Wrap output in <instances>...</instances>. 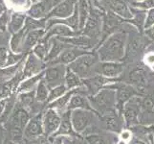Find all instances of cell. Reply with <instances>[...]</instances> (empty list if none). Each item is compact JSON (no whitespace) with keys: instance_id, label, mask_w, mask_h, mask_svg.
Returning a JSON list of instances; mask_svg holds the SVG:
<instances>
[{"instance_id":"12","label":"cell","mask_w":154,"mask_h":144,"mask_svg":"<svg viewBox=\"0 0 154 144\" xmlns=\"http://www.w3.org/2000/svg\"><path fill=\"white\" fill-rule=\"evenodd\" d=\"M61 117L58 115L57 111L55 109H48L44 115L42 116V124H43L44 135L50 136L52 134L55 135V132L58 130L60 125Z\"/></svg>"},{"instance_id":"1","label":"cell","mask_w":154,"mask_h":144,"mask_svg":"<svg viewBox=\"0 0 154 144\" xmlns=\"http://www.w3.org/2000/svg\"><path fill=\"white\" fill-rule=\"evenodd\" d=\"M127 34L124 31H117L100 44L97 54L100 62H121L125 57Z\"/></svg>"},{"instance_id":"3","label":"cell","mask_w":154,"mask_h":144,"mask_svg":"<svg viewBox=\"0 0 154 144\" xmlns=\"http://www.w3.org/2000/svg\"><path fill=\"white\" fill-rule=\"evenodd\" d=\"M100 62L97 53L87 52L85 54L79 57L75 62L70 63L69 69L77 73L82 79H87L95 76V67Z\"/></svg>"},{"instance_id":"37","label":"cell","mask_w":154,"mask_h":144,"mask_svg":"<svg viewBox=\"0 0 154 144\" xmlns=\"http://www.w3.org/2000/svg\"><path fill=\"white\" fill-rule=\"evenodd\" d=\"M48 42H43L40 40L39 43L35 47L34 54L41 61L46 60V57L48 55Z\"/></svg>"},{"instance_id":"7","label":"cell","mask_w":154,"mask_h":144,"mask_svg":"<svg viewBox=\"0 0 154 144\" xmlns=\"http://www.w3.org/2000/svg\"><path fill=\"white\" fill-rule=\"evenodd\" d=\"M141 109V100L137 97L131 98L123 109V116L127 127H134L138 124Z\"/></svg>"},{"instance_id":"14","label":"cell","mask_w":154,"mask_h":144,"mask_svg":"<svg viewBox=\"0 0 154 144\" xmlns=\"http://www.w3.org/2000/svg\"><path fill=\"white\" fill-rule=\"evenodd\" d=\"M44 135L43 124H42V116L40 114L33 117L26 125L24 130V136L28 139L38 138Z\"/></svg>"},{"instance_id":"11","label":"cell","mask_w":154,"mask_h":144,"mask_svg":"<svg viewBox=\"0 0 154 144\" xmlns=\"http://www.w3.org/2000/svg\"><path fill=\"white\" fill-rule=\"evenodd\" d=\"M78 0H64V1L57 4L56 7L53 8L47 14L46 18H57L60 19H64L74 14L76 9Z\"/></svg>"},{"instance_id":"26","label":"cell","mask_w":154,"mask_h":144,"mask_svg":"<svg viewBox=\"0 0 154 144\" xmlns=\"http://www.w3.org/2000/svg\"><path fill=\"white\" fill-rule=\"evenodd\" d=\"M131 12L133 14V18L129 19V20H125L126 22H130L134 26H136V28L138 31L142 33L145 29V22H146V14L145 10H136L134 8H131Z\"/></svg>"},{"instance_id":"15","label":"cell","mask_w":154,"mask_h":144,"mask_svg":"<svg viewBox=\"0 0 154 144\" xmlns=\"http://www.w3.org/2000/svg\"><path fill=\"white\" fill-rule=\"evenodd\" d=\"M109 11L113 12L125 20H129L133 18L130 8L125 2V0H108Z\"/></svg>"},{"instance_id":"13","label":"cell","mask_w":154,"mask_h":144,"mask_svg":"<svg viewBox=\"0 0 154 144\" xmlns=\"http://www.w3.org/2000/svg\"><path fill=\"white\" fill-rule=\"evenodd\" d=\"M87 53L85 50H82L79 49L77 47H73V46H69L66 49H64L61 54L57 57L55 60H53L50 62L51 66H55V65H70L73 62H75L79 57H81L82 55Z\"/></svg>"},{"instance_id":"19","label":"cell","mask_w":154,"mask_h":144,"mask_svg":"<svg viewBox=\"0 0 154 144\" xmlns=\"http://www.w3.org/2000/svg\"><path fill=\"white\" fill-rule=\"evenodd\" d=\"M78 109L92 110L91 105H90L88 100V96H85L78 92V88H77V91L73 94V96L70 99V102H69L67 106V110H74Z\"/></svg>"},{"instance_id":"56","label":"cell","mask_w":154,"mask_h":144,"mask_svg":"<svg viewBox=\"0 0 154 144\" xmlns=\"http://www.w3.org/2000/svg\"><path fill=\"white\" fill-rule=\"evenodd\" d=\"M95 2H98V1H100V0H94Z\"/></svg>"},{"instance_id":"43","label":"cell","mask_w":154,"mask_h":144,"mask_svg":"<svg viewBox=\"0 0 154 144\" xmlns=\"http://www.w3.org/2000/svg\"><path fill=\"white\" fill-rule=\"evenodd\" d=\"M22 54H19V55H14L13 53H11L8 57V61H7V63H6V66H9V65H13V63H15L17 62L21 58H22Z\"/></svg>"},{"instance_id":"25","label":"cell","mask_w":154,"mask_h":144,"mask_svg":"<svg viewBox=\"0 0 154 144\" xmlns=\"http://www.w3.org/2000/svg\"><path fill=\"white\" fill-rule=\"evenodd\" d=\"M127 51L125 52V59L126 60H130L131 58H135L136 56L139 55V53L142 49L143 46V40L139 37H134L132 38L128 42H127Z\"/></svg>"},{"instance_id":"54","label":"cell","mask_w":154,"mask_h":144,"mask_svg":"<svg viewBox=\"0 0 154 144\" xmlns=\"http://www.w3.org/2000/svg\"><path fill=\"white\" fill-rule=\"evenodd\" d=\"M8 144H19V143H17V142H14V141H9Z\"/></svg>"},{"instance_id":"16","label":"cell","mask_w":154,"mask_h":144,"mask_svg":"<svg viewBox=\"0 0 154 144\" xmlns=\"http://www.w3.org/2000/svg\"><path fill=\"white\" fill-rule=\"evenodd\" d=\"M102 119L105 130L113 133L122 132V127H123L124 121H122L121 117L117 114V110L103 114L102 116Z\"/></svg>"},{"instance_id":"20","label":"cell","mask_w":154,"mask_h":144,"mask_svg":"<svg viewBox=\"0 0 154 144\" xmlns=\"http://www.w3.org/2000/svg\"><path fill=\"white\" fill-rule=\"evenodd\" d=\"M30 121V115L26 109L19 107L13 114L10 119V127H17L23 129Z\"/></svg>"},{"instance_id":"22","label":"cell","mask_w":154,"mask_h":144,"mask_svg":"<svg viewBox=\"0 0 154 144\" xmlns=\"http://www.w3.org/2000/svg\"><path fill=\"white\" fill-rule=\"evenodd\" d=\"M71 110H67L61 116L60 125L57 132L54 135V136H75L76 132L74 131V128L71 121Z\"/></svg>"},{"instance_id":"31","label":"cell","mask_w":154,"mask_h":144,"mask_svg":"<svg viewBox=\"0 0 154 144\" xmlns=\"http://www.w3.org/2000/svg\"><path fill=\"white\" fill-rule=\"evenodd\" d=\"M44 74H45V72L42 71V72H40L38 74H36L35 76L28 79L27 81L21 83L20 87L18 88V91H20V92H23V91L24 92H29V91H32V89L34 88V87L35 86V84L38 83V82H39L40 80H42V78H43V76H44Z\"/></svg>"},{"instance_id":"24","label":"cell","mask_w":154,"mask_h":144,"mask_svg":"<svg viewBox=\"0 0 154 144\" xmlns=\"http://www.w3.org/2000/svg\"><path fill=\"white\" fill-rule=\"evenodd\" d=\"M49 42L52 43V47H51L50 51L48 52V55H47V57H46L45 61H47V62H51L53 60H55L57 57H58L61 54V52L63 50L66 49L67 47H69V45L63 43V42L58 40L57 37L56 38L51 39L49 40Z\"/></svg>"},{"instance_id":"34","label":"cell","mask_w":154,"mask_h":144,"mask_svg":"<svg viewBox=\"0 0 154 144\" xmlns=\"http://www.w3.org/2000/svg\"><path fill=\"white\" fill-rule=\"evenodd\" d=\"M34 99H35V92L32 90L29 92H24L19 95L18 101L20 106L24 109H27L34 104Z\"/></svg>"},{"instance_id":"18","label":"cell","mask_w":154,"mask_h":144,"mask_svg":"<svg viewBox=\"0 0 154 144\" xmlns=\"http://www.w3.org/2000/svg\"><path fill=\"white\" fill-rule=\"evenodd\" d=\"M79 32H75L70 27H68L66 25L63 24H55L53 25L51 28L48 29V33L46 34L45 37H43L41 40V41L43 42H48L49 43V39L54 35L58 36V37H74L77 36Z\"/></svg>"},{"instance_id":"45","label":"cell","mask_w":154,"mask_h":144,"mask_svg":"<svg viewBox=\"0 0 154 144\" xmlns=\"http://www.w3.org/2000/svg\"><path fill=\"white\" fill-rule=\"evenodd\" d=\"M121 138L123 141H130V139L132 138V135L131 132L129 130H124L121 132Z\"/></svg>"},{"instance_id":"41","label":"cell","mask_w":154,"mask_h":144,"mask_svg":"<svg viewBox=\"0 0 154 144\" xmlns=\"http://www.w3.org/2000/svg\"><path fill=\"white\" fill-rule=\"evenodd\" d=\"M154 25V8L148 10L146 13V22H145V30H148Z\"/></svg>"},{"instance_id":"2","label":"cell","mask_w":154,"mask_h":144,"mask_svg":"<svg viewBox=\"0 0 154 144\" xmlns=\"http://www.w3.org/2000/svg\"><path fill=\"white\" fill-rule=\"evenodd\" d=\"M88 100L92 110L102 115L117 110L116 91L113 89L103 88L97 94L88 96Z\"/></svg>"},{"instance_id":"29","label":"cell","mask_w":154,"mask_h":144,"mask_svg":"<svg viewBox=\"0 0 154 144\" xmlns=\"http://www.w3.org/2000/svg\"><path fill=\"white\" fill-rule=\"evenodd\" d=\"M49 97V87L47 86L45 80H40L35 91V99L39 103L46 102Z\"/></svg>"},{"instance_id":"35","label":"cell","mask_w":154,"mask_h":144,"mask_svg":"<svg viewBox=\"0 0 154 144\" xmlns=\"http://www.w3.org/2000/svg\"><path fill=\"white\" fill-rule=\"evenodd\" d=\"M27 32L25 28L21 29L19 32L15 33L12 39V41H11V46H12V50L14 52H18L20 51V45H21V41L23 40V37L25 35V33Z\"/></svg>"},{"instance_id":"50","label":"cell","mask_w":154,"mask_h":144,"mask_svg":"<svg viewBox=\"0 0 154 144\" xmlns=\"http://www.w3.org/2000/svg\"><path fill=\"white\" fill-rule=\"evenodd\" d=\"M53 144H63V136H57L53 140Z\"/></svg>"},{"instance_id":"39","label":"cell","mask_w":154,"mask_h":144,"mask_svg":"<svg viewBox=\"0 0 154 144\" xmlns=\"http://www.w3.org/2000/svg\"><path fill=\"white\" fill-rule=\"evenodd\" d=\"M86 142L87 144H108L106 138L98 134H92L86 136Z\"/></svg>"},{"instance_id":"9","label":"cell","mask_w":154,"mask_h":144,"mask_svg":"<svg viewBox=\"0 0 154 144\" xmlns=\"http://www.w3.org/2000/svg\"><path fill=\"white\" fill-rule=\"evenodd\" d=\"M125 70V63L120 62H99L95 67V74L103 75L106 78L120 76Z\"/></svg>"},{"instance_id":"52","label":"cell","mask_w":154,"mask_h":144,"mask_svg":"<svg viewBox=\"0 0 154 144\" xmlns=\"http://www.w3.org/2000/svg\"><path fill=\"white\" fill-rule=\"evenodd\" d=\"M62 1H64V0H51V4L53 7H56L57 4H60Z\"/></svg>"},{"instance_id":"36","label":"cell","mask_w":154,"mask_h":144,"mask_svg":"<svg viewBox=\"0 0 154 144\" xmlns=\"http://www.w3.org/2000/svg\"><path fill=\"white\" fill-rule=\"evenodd\" d=\"M66 91H67V88L65 85H60V86H57L54 88H52L49 93V97H48V100H47V102L50 103L52 101L58 99L60 97H61V96L64 95Z\"/></svg>"},{"instance_id":"51","label":"cell","mask_w":154,"mask_h":144,"mask_svg":"<svg viewBox=\"0 0 154 144\" xmlns=\"http://www.w3.org/2000/svg\"><path fill=\"white\" fill-rule=\"evenodd\" d=\"M6 108V106H5V101L2 100V101H0V116H1L2 113H3V110L4 109Z\"/></svg>"},{"instance_id":"6","label":"cell","mask_w":154,"mask_h":144,"mask_svg":"<svg viewBox=\"0 0 154 144\" xmlns=\"http://www.w3.org/2000/svg\"><path fill=\"white\" fill-rule=\"evenodd\" d=\"M104 88L113 89L116 91V100H117L116 107L120 110H123L125 105L137 94L136 89L131 85L128 84L114 83L112 85H110V86H106Z\"/></svg>"},{"instance_id":"46","label":"cell","mask_w":154,"mask_h":144,"mask_svg":"<svg viewBox=\"0 0 154 144\" xmlns=\"http://www.w3.org/2000/svg\"><path fill=\"white\" fill-rule=\"evenodd\" d=\"M145 62L146 65L154 66V53H148L145 57Z\"/></svg>"},{"instance_id":"28","label":"cell","mask_w":154,"mask_h":144,"mask_svg":"<svg viewBox=\"0 0 154 144\" xmlns=\"http://www.w3.org/2000/svg\"><path fill=\"white\" fill-rule=\"evenodd\" d=\"M82 85L83 83L82 81V78L77 73H75L67 67V71L65 75V86L67 89H75L77 88L82 87Z\"/></svg>"},{"instance_id":"38","label":"cell","mask_w":154,"mask_h":144,"mask_svg":"<svg viewBox=\"0 0 154 144\" xmlns=\"http://www.w3.org/2000/svg\"><path fill=\"white\" fill-rule=\"evenodd\" d=\"M21 65V62H18L17 66H12V67H5V68H1L0 69V77L2 79H8L11 78L12 76H14L15 72L18 70V68Z\"/></svg>"},{"instance_id":"21","label":"cell","mask_w":154,"mask_h":144,"mask_svg":"<svg viewBox=\"0 0 154 144\" xmlns=\"http://www.w3.org/2000/svg\"><path fill=\"white\" fill-rule=\"evenodd\" d=\"M77 7L79 18V30H82L85 26L87 18L92 10V0H78Z\"/></svg>"},{"instance_id":"8","label":"cell","mask_w":154,"mask_h":144,"mask_svg":"<svg viewBox=\"0 0 154 144\" xmlns=\"http://www.w3.org/2000/svg\"><path fill=\"white\" fill-rule=\"evenodd\" d=\"M66 71L67 68L63 65H55L48 67L44 71V77L47 86L50 88H54L62 85L63 82H65Z\"/></svg>"},{"instance_id":"47","label":"cell","mask_w":154,"mask_h":144,"mask_svg":"<svg viewBox=\"0 0 154 144\" xmlns=\"http://www.w3.org/2000/svg\"><path fill=\"white\" fill-rule=\"evenodd\" d=\"M129 144H147V143H146L144 140H142L139 137H132L129 141Z\"/></svg>"},{"instance_id":"53","label":"cell","mask_w":154,"mask_h":144,"mask_svg":"<svg viewBox=\"0 0 154 144\" xmlns=\"http://www.w3.org/2000/svg\"><path fill=\"white\" fill-rule=\"evenodd\" d=\"M4 10H5V6H4V4L2 2V0H0V14H1Z\"/></svg>"},{"instance_id":"55","label":"cell","mask_w":154,"mask_h":144,"mask_svg":"<svg viewBox=\"0 0 154 144\" xmlns=\"http://www.w3.org/2000/svg\"><path fill=\"white\" fill-rule=\"evenodd\" d=\"M118 144H126V143H125V141H123V140H121V141H120V142H119Z\"/></svg>"},{"instance_id":"17","label":"cell","mask_w":154,"mask_h":144,"mask_svg":"<svg viewBox=\"0 0 154 144\" xmlns=\"http://www.w3.org/2000/svg\"><path fill=\"white\" fill-rule=\"evenodd\" d=\"M44 68V63L42 62L40 59H38L35 54H30L28 60L26 62L25 68L23 70L24 77H30L34 74H38L42 72Z\"/></svg>"},{"instance_id":"49","label":"cell","mask_w":154,"mask_h":144,"mask_svg":"<svg viewBox=\"0 0 154 144\" xmlns=\"http://www.w3.org/2000/svg\"><path fill=\"white\" fill-rule=\"evenodd\" d=\"M146 34L149 37V38H151L152 40H154V25L152 26L151 28H149L148 30H146Z\"/></svg>"},{"instance_id":"33","label":"cell","mask_w":154,"mask_h":144,"mask_svg":"<svg viewBox=\"0 0 154 144\" xmlns=\"http://www.w3.org/2000/svg\"><path fill=\"white\" fill-rule=\"evenodd\" d=\"M24 18L25 15L20 14H14L12 17V20L9 24V29L11 33H17L21 30V27H22L23 22H24Z\"/></svg>"},{"instance_id":"10","label":"cell","mask_w":154,"mask_h":144,"mask_svg":"<svg viewBox=\"0 0 154 144\" xmlns=\"http://www.w3.org/2000/svg\"><path fill=\"white\" fill-rule=\"evenodd\" d=\"M57 38L69 46L77 47L82 50H91L99 44V41L96 40H93L87 36L79 35V36H74V37H57Z\"/></svg>"},{"instance_id":"23","label":"cell","mask_w":154,"mask_h":144,"mask_svg":"<svg viewBox=\"0 0 154 144\" xmlns=\"http://www.w3.org/2000/svg\"><path fill=\"white\" fill-rule=\"evenodd\" d=\"M128 80H129V83L136 86L138 89L143 88L144 87H146L147 84L146 73L142 67L133 69V70L129 73Z\"/></svg>"},{"instance_id":"4","label":"cell","mask_w":154,"mask_h":144,"mask_svg":"<svg viewBox=\"0 0 154 144\" xmlns=\"http://www.w3.org/2000/svg\"><path fill=\"white\" fill-rule=\"evenodd\" d=\"M103 14H103L100 10L92 8L91 13H90V15L85 23V26L81 31V34L98 40L100 43L103 30Z\"/></svg>"},{"instance_id":"48","label":"cell","mask_w":154,"mask_h":144,"mask_svg":"<svg viewBox=\"0 0 154 144\" xmlns=\"http://www.w3.org/2000/svg\"><path fill=\"white\" fill-rule=\"evenodd\" d=\"M26 144H42V140L39 138H33V139H28Z\"/></svg>"},{"instance_id":"57","label":"cell","mask_w":154,"mask_h":144,"mask_svg":"<svg viewBox=\"0 0 154 144\" xmlns=\"http://www.w3.org/2000/svg\"><path fill=\"white\" fill-rule=\"evenodd\" d=\"M138 1H143V0H138Z\"/></svg>"},{"instance_id":"5","label":"cell","mask_w":154,"mask_h":144,"mask_svg":"<svg viewBox=\"0 0 154 144\" xmlns=\"http://www.w3.org/2000/svg\"><path fill=\"white\" fill-rule=\"evenodd\" d=\"M71 121L74 131L76 133H83L93 125L95 115L89 110H74L71 114Z\"/></svg>"},{"instance_id":"27","label":"cell","mask_w":154,"mask_h":144,"mask_svg":"<svg viewBox=\"0 0 154 144\" xmlns=\"http://www.w3.org/2000/svg\"><path fill=\"white\" fill-rule=\"evenodd\" d=\"M43 35H44V30H42V29H36V30L30 31L28 35L26 36L25 42L23 44V49L29 50L30 48H32L35 44H36L38 41L42 40Z\"/></svg>"},{"instance_id":"30","label":"cell","mask_w":154,"mask_h":144,"mask_svg":"<svg viewBox=\"0 0 154 144\" xmlns=\"http://www.w3.org/2000/svg\"><path fill=\"white\" fill-rule=\"evenodd\" d=\"M77 91V88L72 89L70 92H66L63 96L60 97L58 99L53 101L50 104L49 108L50 109H55V110H62L65 106H68L69 102H70V99L73 96V94Z\"/></svg>"},{"instance_id":"42","label":"cell","mask_w":154,"mask_h":144,"mask_svg":"<svg viewBox=\"0 0 154 144\" xmlns=\"http://www.w3.org/2000/svg\"><path fill=\"white\" fill-rule=\"evenodd\" d=\"M8 61V51L6 47H0V66H6Z\"/></svg>"},{"instance_id":"40","label":"cell","mask_w":154,"mask_h":144,"mask_svg":"<svg viewBox=\"0 0 154 144\" xmlns=\"http://www.w3.org/2000/svg\"><path fill=\"white\" fill-rule=\"evenodd\" d=\"M133 6L142 10H150L154 8V0H143V1L133 2Z\"/></svg>"},{"instance_id":"44","label":"cell","mask_w":154,"mask_h":144,"mask_svg":"<svg viewBox=\"0 0 154 144\" xmlns=\"http://www.w3.org/2000/svg\"><path fill=\"white\" fill-rule=\"evenodd\" d=\"M7 23H8V15H7V13L5 12L1 15V18H0V31L5 30V28H6V26H7Z\"/></svg>"},{"instance_id":"32","label":"cell","mask_w":154,"mask_h":144,"mask_svg":"<svg viewBox=\"0 0 154 144\" xmlns=\"http://www.w3.org/2000/svg\"><path fill=\"white\" fill-rule=\"evenodd\" d=\"M47 12V6L44 2H38L34 4L28 11V14L34 18H43Z\"/></svg>"}]
</instances>
